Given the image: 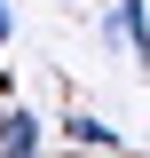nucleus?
Instances as JSON below:
<instances>
[{
    "mask_svg": "<svg viewBox=\"0 0 150 158\" xmlns=\"http://www.w3.org/2000/svg\"><path fill=\"white\" fill-rule=\"evenodd\" d=\"M8 32H16V16H8V0H0V48H8Z\"/></svg>",
    "mask_w": 150,
    "mask_h": 158,
    "instance_id": "20e7f679",
    "label": "nucleus"
},
{
    "mask_svg": "<svg viewBox=\"0 0 150 158\" xmlns=\"http://www.w3.org/2000/svg\"><path fill=\"white\" fill-rule=\"evenodd\" d=\"M63 135H71L79 150H119V127H111V118H95V111H71V118H63Z\"/></svg>",
    "mask_w": 150,
    "mask_h": 158,
    "instance_id": "7ed1b4c3",
    "label": "nucleus"
},
{
    "mask_svg": "<svg viewBox=\"0 0 150 158\" xmlns=\"http://www.w3.org/2000/svg\"><path fill=\"white\" fill-rule=\"evenodd\" d=\"M103 40H119L134 63H150V0H111V16H103Z\"/></svg>",
    "mask_w": 150,
    "mask_h": 158,
    "instance_id": "f257e3e1",
    "label": "nucleus"
},
{
    "mask_svg": "<svg viewBox=\"0 0 150 158\" xmlns=\"http://www.w3.org/2000/svg\"><path fill=\"white\" fill-rule=\"evenodd\" d=\"M40 135H48V127H40V111H16V103L0 111V150H8V158H32Z\"/></svg>",
    "mask_w": 150,
    "mask_h": 158,
    "instance_id": "f03ea898",
    "label": "nucleus"
}]
</instances>
